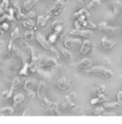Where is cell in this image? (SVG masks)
Returning a JSON list of instances; mask_svg holds the SVG:
<instances>
[{"label": "cell", "instance_id": "obj_1", "mask_svg": "<svg viewBox=\"0 0 122 124\" xmlns=\"http://www.w3.org/2000/svg\"><path fill=\"white\" fill-rule=\"evenodd\" d=\"M113 12L109 13L107 16V20L111 23L116 22L122 18V3L119 0L113 2Z\"/></svg>", "mask_w": 122, "mask_h": 124}, {"label": "cell", "instance_id": "obj_2", "mask_svg": "<svg viewBox=\"0 0 122 124\" xmlns=\"http://www.w3.org/2000/svg\"><path fill=\"white\" fill-rule=\"evenodd\" d=\"M85 72L87 74H101L107 79H111L114 77V74L111 70L102 65L92 66Z\"/></svg>", "mask_w": 122, "mask_h": 124}, {"label": "cell", "instance_id": "obj_3", "mask_svg": "<svg viewBox=\"0 0 122 124\" xmlns=\"http://www.w3.org/2000/svg\"><path fill=\"white\" fill-rule=\"evenodd\" d=\"M68 0H57L56 3L49 10L47 15L50 16H59L62 13L65 4Z\"/></svg>", "mask_w": 122, "mask_h": 124}, {"label": "cell", "instance_id": "obj_4", "mask_svg": "<svg viewBox=\"0 0 122 124\" xmlns=\"http://www.w3.org/2000/svg\"><path fill=\"white\" fill-rule=\"evenodd\" d=\"M35 39L37 42L45 50H49L51 52H55L53 48L50 45L45 37L40 32H37L35 33Z\"/></svg>", "mask_w": 122, "mask_h": 124}, {"label": "cell", "instance_id": "obj_5", "mask_svg": "<svg viewBox=\"0 0 122 124\" xmlns=\"http://www.w3.org/2000/svg\"><path fill=\"white\" fill-rule=\"evenodd\" d=\"M71 84L72 81L70 79L65 77H62L58 79L56 85L57 87L60 90L65 91L69 89Z\"/></svg>", "mask_w": 122, "mask_h": 124}, {"label": "cell", "instance_id": "obj_6", "mask_svg": "<svg viewBox=\"0 0 122 124\" xmlns=\"http://www.w3.org/2000/svg\"><path fill=\"white\" fill-rule=\"evenodd\" d=\"M70 34L73 36L81 37L82 38L89 39H91L93 36V32L91 30H73L70 32Z\"/></svg>", "mask_w": 122, "mask_h": 124}, {"label": "cell", "instance_id": "obj_7", "mask_svg": "<svg viewBox=\"0 0 122 124\" xmlns=\"http://www.w3.org/2000/svg\"><path fill=\"white\" fill-rule=\"evenodd\" d=\"M93 48V44L89 39L85 40L81 44L80 53L83 55H87L91 53Z\"/></svg>", "mask_w": 122, "mask_h": 124}, {"label": "cell", "instance_id": "obj_8", "mask_svg": "<svg viewBox=\"0 0 122 124\" xmlns=\"http://www.w3.org/2000/svg\"><path fill=\"white\" fill-rule=\"evenodd\" d=\"M93 64L92 60L89 58L85 57L81 60L77 64V67L82 70H86L91 68Z\"/></svg>", "mask_w": 122, "mask_h": 124}, {"label": "cell", "instance_id": "obj_9", "mask_svg": "<svg viewBox=\"0 0 122 124\" xmlns=\"http://www.w3.org/2000/svg\"><path fill=\"white\" fill-rule=\"evenodd\" d=\"M102 47L107 51L112 50L115 46V43L107 38V36H104L101 40Z\"/></svg>", "mask_w": 122, "mask_h": 124}, {"label": "cell", "instance_id": "obj_10", "mask_svg": "<svg viewBox=\"0 0 122 124\" xmlns=\"http://www.w3.org/2000/svg\"><path fill=\"white\" fill-rule=\"evenodd\" d=\"M82 44L81 40L79 39L67 38L63 42V45L66 49H72L77 46Z\"/></svg>", "mask_w": 122, "mask_h": 124}, {"label": "cell", "instance_id": "obj_11", "mask_svg": "<svg viewBox=\"0 0 122 124\" xmlns=\"http://www.w3.org/2000/svg\"><path fill=\"white\" fill-rule=\"evenodd\" d=\"M50 17L51 16L48 15L46 17L43 16H38L36 19V27L39 29H43L45 28L47 25V22Z\"/></svg>", "mask_w": 122, "mask_h": 124}, {"label": "cell", "instance_id": "obj_12", "mask_svg": "<svg viewBox=\"0 0 122 124\" xmlns=\"http://www.w3.org/2000/svg\"><path fill=\"white\" fill-rule=\"evenodd\" d=\"M108 101L109 99L107 96L103 93H101L97 95V97L96 98L92 99L90 101V104L92 106H95L100 104H102L103 103L108 102Z\"/></svg>", "mask_w": 122, "mask_h": 124}, {"label": "cell", "instance_id": "obj_13", "mask_svg": "<svg viewBox=\"0 0 122 124\" xmlns=\"http://www.w3.org/2000/svg\"><path fill=\"white\" fill-rule=\"evenodd\" d=\"M103 107L107 109H111L114 110H119L122 108V104L117 102H112L109 103L106 102L102 104Z\"/></svg>", "mask_w": 122, "mask_h": 124}, {"label": "cell", "instance_id": "obj_14", "mask_svg": "<svg viewBox=\"0 0 122 124\" xmlns=\"http://www.w3.org/2000/svg\"><path fill=\"white\" fill-rule=\"evenodd\" d=\"M51 28L53 31L60 32L63 30L64 24L63 23L59 20L54 21L51 24Z\"/></svg>", "mask_w": 122, "mask_h": 124}, {"label": "cell", "instance_id": "obj_15", "mask_svg": "<svg viewBox=\"0 0 122 124\" xmlns=\"http://www.w3.org/2000/svg\"><path fill=\"white\" fill-rule=\"evenodd\" d=\"M24 100V97L22 94H16L14 98L13 107L15 108L19 107L21 106Z\"/></svg>", "mask_w": 122, "mask_h": 124}, {"label": "cell", "instance_id": "obj_16", "mask_svg": "<svg viewBox=\"0 0 122 124\" xmlns=\"http://www.w3.org/2000/svg\"><path fill=\"white\" fill-rule=\"evenodd\" d=\"M40 0H27L23 3V8L26 11H30Z\"/></svg>", "mask_w": 122, "mask_h": 124}, {"label": "cell", "instance_id": "obj_17", "mask_svg": "<svg viewBox=\"0 0 122 124\" xmlns=\"http://www.w3.org/2000/svg\"><path fill=\"white\" fill-rule=\"evenodd\" d=\"M106 90V87L105 85H101L96 87H93L91 89V93L95 95L103 93Z\"/></svg>", "mask_w": 122, "mask_h": 124}, {"label": "cell", "instance_id": "obj_18", "mask_svg": "<svg viewBox=\"0 0 122 124\" xmlns=\"http://www.w3.org/2000/svg\"><path fill=\"white\" fill-rule=\"evenodd\" d=\"M45 90V84L44 82H41L37 89V97L39 99H41L43 97Z\"/></svg>", "mask_w": 122, "mask_h": 124}, {"label": "cell", "instance_id": "obj_19", "mask_svg": "<svg viewBox=\"0 0 122 124\" xmlns=\"http://www.w3.org/2000/svg\"><path fill=\"white\" fill-rule=\"evenodd\" d=\"M60 53L68 61H71L73 58V55L71 52H70L66 49H61Z\"/></svg>", "mask_w": 122, "mask_h": 124}, {"label": "cell", "instance_id": "obj_20", "mask_svg": "<svg viewBox=\"0 0 122 124\" xmlns=\"http://www.w3.org/2000/svg\"><path fill=\"white\" fill-rule=\"evenodd\" d=\"M45 65L53 68H57L58 67V63L56 60L53 58H47L45 62Z\"/></svg>", "mask_w": 122, "mask_h": 124}, {"label": "cell", "instance_id": "obj_21", "mask_svg": "<svg viewBox=\"0 0 122 124\" xmlns=\"http://www.w3.org/2000/svg\"><path fill=\"white\" fill-rule=\"evenodd\" d=\"M101 4L100 0H92L86 6L87 10H90L92 9L99 6Z\"/></svg>", "mask_w": 122, "mask_h": 124}, {"label": "cell", "instance_id": "obj_22", "mask_svg": "<svg viewBox=\"0 0 122 124\" xmlns=\"http://www.w3.org/2000/svg\"><path fill=\"white\" fill-rule=\"evenodd\" d=\"M35 16V13L33 12H30L26 15L19 14L17 15V18L18 19H27L29 18H32Z\"/></svg>", "mask_w": 122, "mask_h": 124}, {"label": "cell", "instance_id": "obj_23", "mask_svg": "<svg viewBox=\"0 0 122 124\" xmlns=\"http://www.w3.org/2000/svg\"><path fill=\"white\" fill-rule=\"evenodd\" d=\"M14 112V109L12 108H5L0 110V113L4 116H10Z\"/></svg>", "mask_w": 122, "mask_h": 124}, {"label": "cell", "instance_id": "obj_24", "mask_svg": "<svg viewBox=\"0 0 122 124\" xmlns=\"http://www.w3.org/2000/svg\"><path fill=\"white\" fill-rule=\"evenodd\" d=\"M118 29L119 28L117 27H113L108 25L103 31L107 34H111L117 31Z\"/></svg>", "mask_w": 122, "mask_h": 124}, {"label": "cell", "instance_id": "obj_25", "mask_svg": "<svg viewBox=\"0 0 122 124\" xmlns=\"http://www.w3.org/2000/svg\"><path fill=\"white\" fill-rule=\"evenodd\" d=\"M83 25L84 27L88 28L89 30H94L97 28L96 25L92 23L91 22H85L84 21L83 23Z\"/></svg>", "mask_w": 122, "mask_h": 124}, {"label": "cell", "instance_id": "obj_26", "mask_svg": "<svg viewBox=\"0 0 122 124\" xmlns=\"http://www.w3.org/2000/svg\"><path fill=\"white\" fill-rule=\"evenodd\" d=\"M23 26L24 28H27L28 30H31L34 27V23L30 19H28L23 23Z\"/></svg>", "mask_w": 122, "mask_h": 124}, {"label": "cell", "instance_id": "obj_27", "mask_svg": "<svg viewBox=\"0 0 122 124\" xmlns=\"http://www.w3.org/2000/svg\"><path fill=\"white\" fill-rule=\"evenodd\" d=\"M34 82L31 79H28L25 81L24 84V87L26 90H30L34 86Z\"/></svg>", "mask_w": 122, "mask_h": 124}, {"label": "cell", "instance_id": "obj_28", "mask_svg": "<svg viewBox=\"0 0 122 124\" xmlns=\"http://www.w3.org/2000/svg\"><path fill=\"white\" fill-rule=\"evenodd\" d=\"M33 37V32L31 30H28L26 31L24 34V37L26 41H31Z\"/></svg>", "mask_w": 122, "mask_h": 124}, {"label": "cell", "instance_id": "obj_29", "mask_svg": "<svg viewBox=\"0 0 122 124\" xmlns=\"http://www.w3.org/2000/svg\"><path fill=\"white\" fill-rule=\"evenodd\" d=\"M116 99L117 102L122 104V88L116 93Z\"/></svg>", "mask_w": 122, "mask_h": 124}, {"label": "cell", "instance_id": "obj_30", "mask_svg": "<svg viewBox=\"0 0 122 124\" xmlns=\"http://www.w3.org/2000/svg\"><path fill=\"white\" fill-rule=\"evenodd\" d=\"M2 2L1 3L0 8L2 9V11H5L7 9V7H8L9 2L8 0H2Z\"/></svg>", "mask_w": 122, "mask_h": 124}, {"label": "cell", "instance_id": "obj_31", "mask_svg": "<svg viewBox=\"0 0 122 124\" xmlns=\"http://www.w3.org/2000/svg\"><path fill=\"white\" fill-rule=\"evenodd\" d=\"M108 25L107 23L106 22H102L97 27V29L99 31H104L106 27Z\"/></svg>", "mask_w": 122, "mask_h": 124}, {"label": "cell", "instance_id": "obj_32", "mask_svg": "<svg viewBox=\"0 0 122 124\" xmlns=\"http://www.w3.org/2000/svg\"><path fill=\"white\" fill-rule=\"evenodd\" d=\"M13 6L15 8V12L17 13V14H19L21 13V8L19 3L17 2H15L13 3Z\"/></svg>", "mask_w": 122, "mask_h": 124}, {"label": "cell", "instance_id": "obj_33", "mask_svg": "<svg viewBox=\"0 0 122 124\" xmlns=\"http://www.w3.org/2000/svg\"><path fill=\"white\" fill-rule=\"evenodd\" d=\"M104 108L103 107H99V108H96V109L95 110V112H94V114L95 115H98V114H100L103 110H104Z\"/></svg>", "mask_w": 122, "mask_h": 124}, {"label": "cell", "instance_id": "obj_34", "mask_svg": "<svg viewBox=\"0 0 122 124\" xmlns=\"http://www.w3.org/2000/svg\"><path fill=\"white\" fill-rule=\"evenodd\" d=\"M34 96H35V94H34V93L32 92H30L28 94V97L29 98H30V99H33L34 98Z\"/></svg>", "mask_w": 122, "mask_h": 124}, {"label": "cell", "instance_id": "obj_35", "mask_svg": "<svg viewBox=\"0 0 122 124\" xmlns=\"http://www.w3.org/2000/svg\"><path fill=\"white\" fill-rule=\"evenodd\" d=\"M81 3H85L87 0H78Z\"/></svg>", "mask_w": 122, "mask_h": 124}, {"label": "cell", "instance_id": "obj_36", "mask_svg": "<svg viewBox=\"0 0 122 124\" xmlns=\"http://www.w3.org/2000/svg\"><path fill=\"white\" fill-rule=\"evenodd\" d=\"M120 79L122 80V75L120 76Z\"/></svg>", "mask_w": 122, "mask_h": 124}, {"label": "cell", "instance_id": "obj_37", "mask_svg": "<svg viewBox=\"0 0 122 124\" xmlns=\"http://www.w3.org/2000/svg\"><path fill=\"white\" fill-rule=\"evenodd\" d=\"M46 1H50V0H45Z\"/></svg>", "mask_w": 122, "mask_h": 124}, {"label": "cell", "instance_id": "obj_38", "mask_svg": "<svg viewBox=\"0 0 122 124\" xmlns=\"http://www.w3.org/2000/svg\"><path fill=\"white\" fill-rule=\"evenodd\" d=\"M121 34H122V31H121Z\"/></svg>", "mask_w": 122, "mask_h": 124}, {"label": "cell", "instance_id": "obj_39", "mask_svg": "<svg viewBox=\"0 0 122 124\" xmlns=\"http://www.w3.org/2000/svg\"></svg>", "mask_w": 122, "mask_h": 124}]
</instances>
